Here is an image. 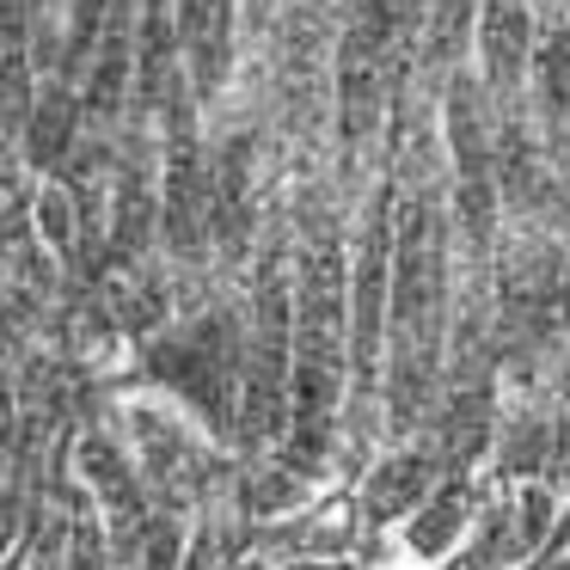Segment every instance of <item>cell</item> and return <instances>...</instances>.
Listing matches in <instances>:
<instances>
[{"label":"cell","instance_id":"6da1fadb","mask_svg":"<svg viewBox=\"0 0 570 570\" xmlns=\"http://www.w3.org/2000/svg\"><path fill=\"white\" fill-rule=\"evenodd\" d=\"M423 497V472H417V460H393V466H381V479H374V491H368V503H374V515H405L411 503Z\"/></svg>","mask_w":570,"mask_h":570}]
</instances>
